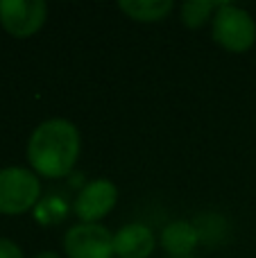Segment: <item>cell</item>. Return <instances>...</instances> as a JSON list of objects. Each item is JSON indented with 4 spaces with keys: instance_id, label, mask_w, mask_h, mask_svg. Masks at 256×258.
<instances>
[{
    "instance_id": "cell-1",
    "label": "cell",
    "mask_w": 256,
    "mask_h": 258,
    "mask_svg": "<svg viewBox=\"0 0 256 258\" xmlns=\"http://www.w3.org/2000/svg\"><path fill=\"white\" fill-rule=\"evenodd\" d=\"M82 138L66 118H50L32 132L27 141V161L45 179H61L75 168Z\"/></svg>"
},
{
    "instance_id": "cell-2",
    "label": "cell",
    "mask_w": 256,
    "mask_h": 258,
    "mask_svg": "<svg viewBox=\"0 0 256 258\" xmlns=\"http://www.w3.org/2000/svg\"><path fill=\"white\" fill-rule=\"evenodd\" d=\"M213 41L229 52H245L256 41V23L243 7L220 3L213 14Z\"/></svg>"
},
{
    "instance_id": "cell-3",
    "label": "cell",
    "mask_w": 256,
    "mask_h": 258,
    "mask_svg": "<svg viewBox=\"0 0 256 258\" xmlns=\"http://www.w3.org/2000/svg\"><path fill=\"white\" fill-rule=\"evenodd\" d=\"M41 197V183L36 172L27 168L0 170V213L21 215L36 206Z\"/></svg>"
},
{
    "instance_id": "cell-4",
    "label": "cell",
    "mask_w": 256,
    "mask_h": 258,
    "mask_svg": "<svg viewBox=\"0 0 256 258\" xmlns=\"http://www.w3.org/2000/svg\"><path fill=\"white\" fill-rule=\"evenodd\" d=\"M48 18L43 0H0V25L16 39L34 36Z\"/></svg>"
},
{
    "instance_id": "cell-5",
    "label": "cell",
    "mask_w": 256,
    "mask_h": 258,
    "mask_svg": "<svg viewBox=\"0 0 256 258\" xmlns=\"http://www.w3.org/2000/svg\"><path fill=\"white\" fill-rule=\"evenodd\" d=\"M63 249L68 258H111L113 233L102 224L80 222L68 229L63 238Z\"/></svg>"
},
{
    "instance_id": "cell-6",
    "label": "cell",
    "mask_w": 256,
    "mask_h": 258,
    "mask_svg": "<svg viewBox=\"0 0 256 258\" xmlns=\"http://www.w3.org/2000/svg\"><path fill=\"white\" fill-rule=\"evenodd\" d=\"M118 188L109 179H93L75 197L73 211L86 224H100V220L116 206Z\"/></svg>"
},
{
    "instance_id": "cell-7",
    "label": "cell",
    "mask_w": 256,
    "mask_h": 258,
    "mask_svg": "<svg viewBox=\"0 0 256 258\" xmlns=\"http://www.w3.org/2000/svg\"><path fill=\"white\" fill-rule=\"evenodd\" d=\"M154 245V233L139 222H132L113 233V254L118 258H150Z\"/></svg>"
},
{
    "instance_id": "cell-8",
    "label": "cell",
    "mask_w": 256,
    "mask_h": 258,
    "mask_svg": "<svg viewBox=\"0 0 256 258\" xmlns=\"http://www.w3.org/2000/svg\"><path fill=\"white\" fill-rule=\"evenodd\" d=\"M200 242V231L190 222L175 220L161 233V245L172 258H188Z\"/></svg>"
},
{
    "instance_id": "cell-9",
    "label": "cell",
    "mask_w": 256,
    "mask_h": 258,
    "mask_svg": "<svg viewBox=\"0 0 256 258\" xmlns=\"http://www.w3.org/2000/svg\"><path fill=\"white\" fill-rule=\"evenodd\" d=\"M120 12H125L132 21L139 23H157L166 18L175 9L172 0H122Z\"/></svg>"
},
{
    "instance_id": "cell-10",
    "label": "cell",
    "mask_w": 256,
    "mask_h": 258,
    "mask_svg": "<svg viewBox=\"0 0 256 258\" xmlns=\"http://www.w3.org/2000/svg\"><path fill=\"white\" fill-rule=\"evenodd\" d=\"M218 5L220 3H211V0H188V3H184L179 9L181 23H184L186 27H190V30L202 27L209 18L213 21V14H216Z\"/></svg>"
},
{
    "instance_id": "cell-11",
    "label": "cell",
    "mask_w": 256,
    "mask_h": 258,
    "mask_svg": "<svg viewBox=\"0 0 256 258\" xmlns=\"http://www.w3.org/2000/svg\"><path fill=\"white\" fill-rule=\"evenodd\" d=\"M0 258H23V251L16 242L0 238Z\"/></svg>"
},
{
    "instance_id": "cell-12",
    "label": "cell",
    "mask_w": 256,
    "mask_h": 258,
    "mask_svg": "<svg viewBox=\"0 0 256 258\" xmlns=\"http://www.w3.org/2000/svg\"><path fill=\"white\" fill-rule=\"evenodd\" d=\"M36 258H59V256L54 254V251H43V254H39Z\"/></svg>"
}]
</instances>
